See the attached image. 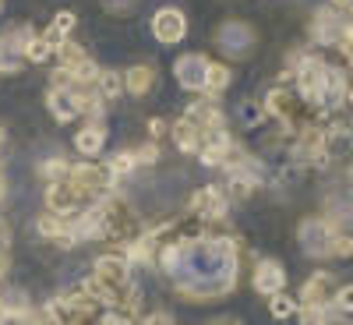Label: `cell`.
Masks as SVG:
<instances>
[{"label":"cell","mask_w":353,"mask_h":325,"mask_svg":"<svg viewBox=\"0 0 353 325\" xmlns=\"http://www.w3.org/2000/svg\"><path fill=\"white\" fill-rule=\"evenodd\" d=\"M325 75H329V64L321 57H304L297 68V96L311 106L325 103Z\"/></svg>","instance_id":"obj_1"},{"label":"cell","mask_w":353,"mask_h":325,"mask_svg":"<svg viewBox=\"0 0 353 325\" xmlns=\"http://www.w3.org/2000/svg\"><path fill=\"white\" fill-rule=\"evenodd\" d=\"M332 237H336V223L329 219H304L297 226L301 251L311 258H332Z\"/></svg>","instance_id":"obj_2"},{"label":"cell","mask_w":353,"mask_h":325,"mask_svg":"<svg viewBox=\"0 0 353 325\" xmlns=\"http://www.w3.org/2000/svg\"><path fill=\"white\" fill-rule=\"evenodd\" d=\"M113 297L121 293L124 286H131V262L121 255V251H113V255H99L96 258V273H92Z\"/></svg>","instance_id":"obj_3"},{"label":"cell","mask_w":353,"mask_h":325,"mask_svg":"<svg viewBox=\"0 0 353 325\" xmlns=\"http://www.w3.org/2000/svg\"><path fill=\"white\" fill-rule=\"evenodd\" d=\"M81 209H88V205L81 201V195H78L68 181L46 184V213L61 216V219H71V216H78Z\"/></svg>","instance_id":"obj_4"},{"label":"cell","mask_w":353,"mask_h":325,"mask_svg":"<svg viewBox=\"0 0 353 325\" xmlns=\"http://www.w3.org/2000/svg\"><path fill=\"white\" fill-rule=\"evenodd\" d=\"M336 293H339V283L332 273H314L301 286V308H332Z\"/></svg>","instance_id":"obj_5"},{"label":"cell","mask_w":353,"mask_h":325,"mask_svg":"<svg viewBox=\"0 0 353 325\" xmlns=\"http://www.w3.org/2000/svg\"><path fill=\"white\" fill-rule=\"evenodd\" d=\"M184 32H188V18H184L181 8H159V11L152 14V36H156L159 43L173 46V43L184 39Z\"/></svg>","instance_id":"obj_6"},{"label":"cell","mask_w":353,"mask_h":325,"mask_svg":"<svg viewBox=\"0 0 353 325\" xmlns=\"http://www.w3.org/2000/svg\"><path fill=\"white\" fill-rule=\"evenodd\" d=\"M216 43H219L230 57H248L251 46H254V28H251L248 21H226V25H219Z\"/></svg>","instance_id":"obj_7"},{"label":"cell","mask_w":353,"mask_h":325,"mask_svg":"<svg viewBox=\"0 0 353 325\" xmlns=\"http://www.w3.org/2000/svg\"><path fill=\"white\" fill-rule=\"evenodd\" d=\"M173 75H176V81H181V88H188V92H205L209 61H205L201 53H184V57H176Z\"/></svg>","instance_id":"obj_8"},{"label":"cell","mask_w":353,"mask_h":325,"mask_svg":"<svg viewBox=\"0 0 353 325\" xmlns=\"http://www.w3.org/2000/svg\"><path fill=\"white\" fill-rule=\"evenodd\" d=\"M226 205H230L226 191L216 188V184H209V188H198V191L191 195L188 209H191L194 216H205V219H219V216H226Z\"/></svg>","instance_id":"obj_9"},{"label":"cell","mask_w":353,"mask_h":325,"mask_svg":"<svg viewBox=\"0 0 353 325\" xmlns=\"http://www.w3.org/2000/svg\"><path fill=\"white\" fill-rule=\"evenodd\" d=\"M343 25H346V18H343L339 11L318 8L314 18H311V39L321 43V46H332V43H339V36H343Z\"/></svg>","instance_id":"obj_10"},{"label":"cell","mask_w":353,"mask_h":325,"mask_svg":"<svg viewBox=\"0 0 353 325\" xmlns=\"http://www.w3.org/2000/svg\"><path fill=\"white\" fill-rule=\"evenodd\" d=\"M188 121H194V128L201 131V138L212 135V131H226V117H223V110L212 103V96H205L201 103H194V106L188 110Z\"/></svg>","instance_id":"obj_11"},{"label":"cell","mask_w":353,"mask_h":325,"mask_svg":"<svg viewBox=\"0 0 353 325\" xmlns=\"http://www.w3.org/2000/svg\"><path fill=\"white\" fill-rule=\"evenodd\" d=\"M286 286V273H283V265L272 262V258H265L261 265H254V290L265 293V297H276V293H283Z\"/></svg>","instance_id":"obj_12"},{"label":"cell","mask_w":353,"mask_h":325,"mask_svg":"<svg viewBox=\"0 0 353 325\" xmlns=\"http://www.w3.org/2000/svg\"><path fill=\"white\" fill-rule=\"evenodd\" d=\"M46 110H50L61 124L74 121V117H81V110H78V92H74V88H50V92H46Z\"/></svg>","instance_id":"obj_13"},{"label":"cell","mask_w":353,"mask_h":325,"mask_svg":"<svg viewBox=\"0 0 353 325\" xmlns=\"http://www.w3.org/2000/svg\"><path fill=\"white\" fill-rule=\"evenodd\" d=\"M103 145H106V128H103V124H85V128L74 135V149H78L85 159L99 156Z\"/></svg>","instance_id":"obj_14"},{"label":"cell","mask_w":353,"mask_h":325,"mask_svg":"<svg viewBox=\"0 0 353 325\" xmlns=\"http://www.w3.org/2000/svg\"><path fill=\"white\" fill-rule=\"evenodd\" d=\"M173 145L181 152H188V156H198V149H201V131L194 128V121H188V117H181V121L173 124Z\"/></svg>","instance_id":"obj_15"},{"label":"cell","mask_w":353,"mask_h":325,"mask_svg":"<svg viewBox=\"0 0 353 325\" xmlns=\"http://www.w3.org/2000/svg\"><path fill=\"white\" fill-rule=\"evenodd\" d=\"M156 85V68L152 64H134L128 75H124V88L131 96H149Z\"/></svg>","instance_id":"obj_16"},{"label":"cell","mask_w":353,"mask_h":325,"mask_svg":"<svg viewBox=\"0 0 353 325\" xmlns=\"http://www.w3.org/2000/svg\"><path fill=\"white\" fill-rule=\"evenodd\" d=\"M74 25H78V18H74V11H57V18L50 21V28H46V39L57 46V43H64L71 32H74Z\"/></svg>","instance_id":"obj_17"},{"label":"cell","mask_w":353,"mask_h":325,"mask_svg":"<svg viewBox=\"0 0 353 325\" xmlns=\"http://www.w3.org/2000/svg\"><path fill=\"white\" fill-rule=\"evenodd\" d=\"M265 113L286 117V124H290V121H293V96L286 92V88H272V92L265 96Z\"/></svg>","instance_id":"obj_18"},{"label":"cell","mask_w":353,"mask_h":325,"mask_svg":"<svg viewBox=\"0 0 353 325\" xmlns=\"http://www.w3.org/2000/svg\"><path fill=\"white\" fill-rule=\"evenodd\" d=\"M230 68L226 64H219V61H209V75H205V92L209 96H219V92H226V85H230Z\"/></svg>","instance_id":"obj_19"},{"label":"cell","mask_w":353,"mask_h":325,"mask_svg":"<svg viewBox=\"0 0 353 325\" xmlns=\"http://www.w3.org/2000/svg\"><path fill=\"white\" fill-rule=\"evenodd\" d=\"M96 92L110 103V99H117L124 92V75H117V71H99V78H96Z\"/></svg>","instance_id":"obj_20"},{"label":"cell","mask_w":353,"mask_h":325,"mask_svg":"<svg viewBox=\"0 0 353 325\" xmlns=\"http://www.w3.org/2000/svg\"><path fill=\"white\" fill-rule=\"evenodd\" d=\"M21 57H25V61H32V64H46L50 57H53V43L46 36H32V39L25 43V53Z\"/></svg>","instance_id":"obj_21"},{"label":"cell","mask_w":353,"mask_h":325,"mask_svg":"<svg viewBox=\"0 0 353 325\" xmlns=\"http://www.w3.org/2000/svg\"><path fill=\"white\" fill-rule=\"evenodd\" d=\"M81 293H85V297L92 301L96 308H113V293H110V290H106V286H103L96 276H88V279L81 283Z\"/></svg>","instance_id":"obj_22"},{"label":"cell","mask_w":353,"mask_h":325,"mask_svg":"<svg viewBox=\"0 0 353 325\" xmlns=\"http://www.w3.org/2000/svg\"><path fill=\"white\" fill-rule=\"evenodd\" d=\"M138 170V159H134V152H117L113 159H110V166H106V173L113 177V181H121V177H131Z\"/></svg>","instance_id":"obj_23"},{"label":"cell","mask_w":353,"mask_h":325,"mask_svg":"<svg viewBox=\"0 0 353 325\" xmlns=\"http://www.w3.org/2000/svg\"><path fill=\"white\" fill-rule=\"evenodd\" d=\"M64 226H68V219L53 216V213H43V216L36 219V230L43 233L46 241H53V244H57V237H61V233H64Z\"/></svg>","instance_id":"obj_24"},{"label":"cell","mask_w":353,"mask_h":325,"mask_svg":"<svg viewBox=\"0 0 353 325\" xmlns=\"http://www.w3.org/2000/svg\"><path fill=\"white\" fill-rule=\"evenodd\" d=\"M53 50H57V57H61V68H74V64H81L85 57H88V53H85V50H81V46L74 43V39H64V43H57Z\"/></svg>","instance_id":"obj_25"},{"label":"cell","mask_w":353,"mask_h":325,"mask_svg":"<svg viewBox=\"0 0 353 325\" xmlns=\"http://www.w3.org/2000/svg\"><path fill=\"white\" fill-rule=\"evenodd\" d=\"M346 96V75L343 68H332L329 64V75H325V99H343Z\"/></svg>","instance_id":"obj_26"},{"label":"cell","mask_w":353,"mask_h":325,"mask_svg":"<svg viewBox=\"0 0 353 325\" xmlns=\"http://www.w3.org/2000/svg\"><path fill=\"white\" fill-rule=\"evenodd\" d=\"M336 304L332 308H301V325H332Z\"/></svg>","instance_id":"obj_27"},{"label":"cell","mask_w":353,"mask_h":325,"mask_svg":"<svg viewBox=\"0 0 353 325\" xmlns=\"http://www.w3.org/2000/svg\"><path fill=\"white\" fill-rule=\"evenodd\" d=\"M68 170H71V163L68 159H46L43 166H39V173H43V181H64V177H68Z\"/></svg>","instance_id":"obj_28"},{"label":"cell","mask_w":353,"mask_h":325,"mask_svg":"<svg viewBox=\"0 0 353 325\" xmlns=\"http://www.w3.org/2000/svg\"><path fill=\"white\" fill-rule=\"evenodd\" d=\"M269 311L272 318H290V315H297V301L286 297V293H276V297H269Z\"/></svg>","instance_id":"obj_29"},{"label":"cell","mask_w":353,"mask_h":325,"mask_svg":"<svg viewBox=\"0 0 353 325\" xmlns=\"http://www.w3.org/2000/svg\"><path fill=\"white\" fill-rule=\"evenodd\" d=\"M353 255V233L336 226V237H332V258H350Z\"/></svg>","instance_id":"obj_30"},{"label":"cell","mask_w":353,"mask_h":325,"mask_svg":"<svg viewBox=\"0 0 353 325\" xmlns=\"http://www.w3.org/2000/svg\"><path fill=\"white\" fill-rule=\"evenodd\" d=\"M336 311H346V315H353V283L339 286V293H336Z\"/></svg>","instance_id":"obj_31"},{"label":"cell","mask_w":353,"mask_h":325,"mask_svg":"<svg viewBox=\"0 0 353 325\" xmlns=\"http://www.w3.org/2000/svg\"><path fill=\"white\" fill-rule=\"evenodd\" d=\"M131 152H134L138 166H141V163H156V159H159V145L152 141V145H141V149H131Z\"/></svg>","instance_id":"obj_32"},{"label":"cell","mask_w":353,"mask_h":325,"mask_svg":"<svg viewBox=\"0 0 353 325\" xmlns=\"http://www.w3.org/2000/svg\"><path fill=\"white\" fill-rule=\"evenodd\" d=\"M103 8L113 11V14H131L138 8V0H103Z\"/></svg>","instance_id":"obj_33"},{"label":"cell","mask_w":353,"mask_h":325,"mask_svg":"<svg viewBox=\"0 0 353 325\" xmlns=\"http://www.w3.org/2000/svg\"><path fill=\"white\" fill-rule=\"evenodd\" d=\"M141 325H173V318H170L166 311H152V315L141 318Z\"/></svg>","instance_id":"obj_34"},{"label":"cell","mask_w":353,"mask_h":325,"mask_svg":"<svg viewBox=\"0 0 353 325\" xmlns=\"http://www.w3.org/2000/svg\"><path fill=\"white\" fill-rule=\"evenodd\" d=\"M241 113L254 124V121H261V117H265V106H251V103H244V106H241Z\"/></svg>","instance_id":"obj_35"},{"label":"cell","mask_w":353,"mask_h":325,"mask_svg":"<svg viewBox=\"0 0 353 325\" xmlns=\"http://www.w3.org/2000/svg\"><path fill=\"white\" fill-rule=\"evenodd\" d=\"M149 131H152V138H163L170 128H166V121H163V117H152V121H149Z\"/></svg>","instance_id":"obj_36"},{"label":"cell","mask_w":353,"mask_h":325,"mask_svg":"<svg viewBox=\"0 0 353 325\" xmlns=\"http://www.w3.org/2000/svg\"><path fill=\"white\" fill-rule=\"evenodd\" d=\"M11 273V248H0V279Z\"/></svg>","instance_id":"obj_37"},{"label":"cell","mask_w":353,"mask_h":325,"mask_svg":"<svg viewBox=\"0 0 353 325\" xmlns=\"http://www.w3.org/2000/svg\"><path fill=\"white\" fill-rule=\"evenodd\" d=\"M329 8L339 14H353V0H329Z\"/></svg>","instance_id":"obj_38"},{"label":"cell","mask_w":353,"mask_h":325,"mask_svg":"<svg viewBox=\"0 0 353 325\" xmlns=\"http://www.w3.org/2000/svg\"><path fill=\"white\" fill-rule=\"evenodd\" d=\"M0 248H11V223L0 219Z\"/></svg>","instance_id":"obj_39"},{"label":"cell","mask_w":353,"mask_h":325,"mask_svg":"<svg viewBox=\"0 0 353 325\" xmlns=\"http://www.w3.org/2000/svg\"><path fill=\"white\" fill-rule=\"evenodd\" d=\"M99 325H131V322H128L124 315H110V318H103Z\"/></svg>","instance_id":"obj_40"},{"label":"cell","mask_w":353,"mask_h":325,"mask_svg":"<svg viewBox=\"0 0 353 325\" xmlns=\"http://www.w3.org/2000/svg\"><path fill=\"white\" fill-rule=\"evenodd\" d=\"M209 325H241L237 318H216V322H209Z\"/></svg>","instance_id":"obj_41"},{"label":"cell","mask_w":353,"mask_h":325,"mask_svg":"<svg viewBox=\"0 0 353 325\" xmlns=\"http://www.w3.org/2000/svg\"><path fill=\"white\" fill-rule=\"evenodd\" d=\"M4 195H8V181H4V170H0V201H4Z\"/></svg>","instance_id":"obj_42"},{"label":"cell","mask_w":353,"mask_h":325,"mask_svg":"<svg viewBox=\"0 0 353 325\" xmlns=\"http://www.w3.org/2000/svg\"><path fill=\"white\" fill-rule=\"evenodd\" d=\"M0 325H8V308H4V301H0Z\"/></svg>","instance_id":"obj_43"},{"label":"cell","mask_w":353,"mask_h":325,"mask_svg":"<svg viewBox=\"0 0 353 325\" xmlns=\"http://www.w3.org/2000/svg\"><path fill=\"white\" fill-rule=\"evenodd\" d=\"M4 138H8V135H4V128H0V149H4Z\"/></svg>","instance_id":"obj_44"},{"label":"cell","mask_w":353,"mask_h":325,"mask_svg":"<svg viewBox=\"0 0 353 325\" xmlns=\"http://www.w3.org/2000/svg\"><path fill=\"white\" fill-rule=\"evenodd\" d=\"M346 96H350V106H353V88H346Z\"/></svg>","instance_id":"obj_45"},{"label":"cell","mask_w":353,"mask_h":325,"mask_svg":"<svg viewBox=\"0 0 353 325\" xmlns=\"http://www.w3.org/2000/svg\"><path fill=\"white\" fill-rule=\"evenodd\" d=\"M350 71H353V53H350Z\"/></svg>","instance_id":"obj_46"},{"label":"cell","mask_w":353,"mask_h":325,"mask_svg":"<svg viewBox=\"0 0 353 325\" xmlns=\"http://www.w3.org/2000/svg\"><path fill=\"white\" fill-rule=\"evenodd\" d=\"M350 181H353V166H350Z\"/></svg>","instance_id":"obj_47"},{"label":"cell","mask_w":353,"mask_h":325,"mask_svg":"<svg viewBox=\"0 0 353 325\" xmlns=\"http://www.w3.org/2000/svg\"><path fill=\"white\" fill-rule=\"evenodd\" d=\"M0 8H4V0H0Z\"/></svg>","instance_id":"obj_48"}]
</instances>
